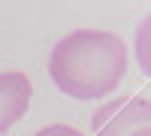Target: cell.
Returning a JSON list of instances; mask_svg holds the SVG:
<instances>
[{
    "instance_id": "cell-1",
    "label": "cell",
    "mask_w": 151,
    "mask_h": 136,
    "mask_svg": "<svg viewBox=\"0 0 151 136\" xmlns=\"http://www.w3.org/2000/svg\"><path fill=\"white\" fill-rule=\"evenodd\" d=\"M127 73V45L112 30L79 27L55 42L48 76L73 100H103L118 91Z\"/></svg>"
},
{
    "instance_id": "cell-2",
    "label": "cell",
    "mask_w": 151,
    "mask_h": 136,
    "mask_svg": "<svg viewBox=\"0 0 151 136\" xmlns=\"http://www.w3.org/2000/svg\"><path fill=\"white\" fill-rule=\"evenodd\" d=\"M151 127V100L145 97H112L91 115L94 136H136Z\"/></svg>"
},
{
    "instance_id": "cell-3",
    "label": "cell",
    "mask_w": 151,
    "mask_h": 136,
    "mask_svg": "<svg viewBox=\"0 0 151 136\" xmlns=\"http://www.w3.org/2000/svg\"><path fill=\"white\" fill-rule=\"evenodd\" d=\"M30 97H33V85L21 70L0 73V136L27 115Z\"/></svg>"
},
{
    "instance_id": "cell-4",
    "label": "cell",
    "mask_w": 151,
    "mask_h": 136,
    "mask_svg": "<svg viewBox=\"0 0 151 136\" xmlns=\"http://www.w3.org/2000/svg\"><path fill=\"white\" fill-rule=\"evenodd\" d=\"M136 64L145 76H151V12L136 27Z\"/></svg>"
},
{
    "instance_id": "cell-5",
    "label": "cell",
    "mask_w": 151,
    "mask_h": 136,
    "mask_svg": "<svg viewBox=\"0 0 151 136\" xmlns=\"http://www.w3.org/2000/svg\"><path fill=\"white\" fill-rule=\"evenodd\" d=\"M33 136H85V133L76 130L73 124H48V127H40Z\"/></svg>"
},
{
    "instance_id": "cell-6",
    "label": "cell",
    "mask_w": 151,
    "mask_h": 136,
    "mask_svg": "<svg viewBox=\"0 0 151 136\" xmlns=\"http://www.w3.org/2000/svg\"><path fill=\"white\" fill-rule=\"evenodd\" d=\"M136 136H151V127H145V130H139Z\"/></svg>"
}]
</instances>
